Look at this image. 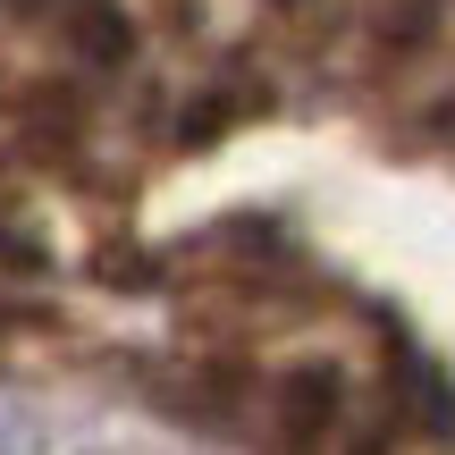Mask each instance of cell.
Returning <instances> with one entry per match:
<instances>
[{"label": "cell", "instance_id": "1", "mask_svg": "<svg viewBox=\"0 0 455 455\" xmlns=\"http://www.w3.org/2000/svg\"><path fill=\"white\" fill-rule=\"evenodd\" d=\"M278 413H287L295 439L329 430V422H338V379H329V371H295V379H278Z\"/></svg>", "mask_w": 455, "mask_h": 455}, {"label": "cell", "instance_id": "2", "mask_svg": "<svg viewBox=\"0 0 455 455\" xmlns=\"http://www.w3.org/2000/svg\"><path fill=\"white\" fill-rule=\"evenodd\" d=\"M68 34H76V51H84V60H93V68L127 60V43H135V34H127V17H118L110 0H84V9L68 17Z\"/></svg>", "mask_w": 455, "mask_h": 455}, {"label": "cell", "instance_id": "3", "mask_svg": "<svg viewBox=\"0 0 455 455\" xmlns=\"http://www.w3.org/2000/svg\"><path fill=\"white\" fill-rule=\"evenodd\" d=\"M430 127H439V135H447V144H455V101H447V110H439V118H430Z\"/></svg>", "mask_w": 455, "mask_h": 455}]
</instances>
